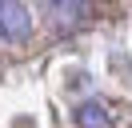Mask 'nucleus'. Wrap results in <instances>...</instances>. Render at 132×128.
Segmentation results:
<instances>
[{
  "label": "nucleus",
  "instance_id": "3",
  "mask_svg": "<svg viewBox=\"0 0 132 128\" xmlns=\"http://www.w3.org/2000/svg\"><path fill=\"white\" fill-rule=\"evenodd\" d=\"M48 16L56 28H76L88 20V4H48Z\"/></svg>",
  "mask_w": 132,
  "mask_h": 128
},
{
  "label": "nucleus",
  "instance_id": "1",
  "mask_svg": "<svg viewBox=\"0 0 132 128\" xmlns=\"http://www.w3.org/2000/svg\"><path fill=\"white\" fill-rule=\"evenodd\" d=\"M32 36V8L20 0H0V40L24 44Z\"/></svg>",
  "mask_w": 132,
  "mask_h": 128
},
{
  "label": "nucleus",
  "instance_id": "2",
  "mask_svg": "<svg viewBox=\"0 0 132 128\" xmlns=\"http://www.w3.org/2000/svg\"><path fill=\"white\" fill-rule=\"evenodd\" d=\"M76 128H112V112H108V104H100V100L76 104Z\"/></svg>",
  "mask_w": 132,
  "mask_h": 128
}]
</instances>
